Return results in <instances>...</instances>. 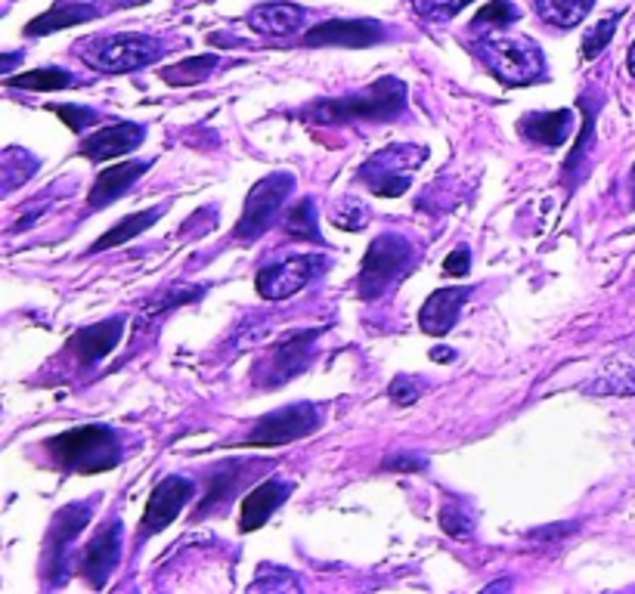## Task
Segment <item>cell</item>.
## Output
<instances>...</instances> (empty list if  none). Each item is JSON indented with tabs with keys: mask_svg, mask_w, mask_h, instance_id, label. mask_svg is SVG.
<instances>
[{
	"mask_svg": "<svg viewBox=\"0 0 635 594\" xmlns=\"http://www.w3.org/2000/svg\"><path fill=\"white\" fill-rule=\"evenodd\" d=\"M407 112V84L397 78H378L363 90H353L338 100L301 109L298 115L310 124H350V122H394Z\"/></svg>",
	"mask_w": 635,
	"mask_h": 594,
	"instance_id": "cell-1",
	"label": "cell"
},
{
	"mask_svg": "<svg viewBox=\"0 0 635 594\" xmlns=\"http://www.w3.org/2000/svg\"><path fill=\"white\" fill-rule=\"evenodd\" d=\"M47 452L62 471L72 473H105L124 458L122 440L109 425H84L60 433L47 440Z\"/></svg>",
	"mask_w": 635,
	"mask_h": 594,
	"instance_id": "cell-2",
	"label": "cell"
},
{
	"mask_svg": "<svg viewBox=\"0 0 635 594\" xmlns=\"http://www.w3.org/2000/svg\"><path fill=\"white\" fill-rule=\"evenodd\" d=\"M474 53L509 87H524L546 78V60L531 38H481Z\"/></svg>",
	"mask_w": 635,
	"mask_h": 594,
	"instance_id": "cell-3",
	"label": "cell"
},
{
	"mask_svg": "<svg viewBox=\"0 0 635 594\" xmlns=\"http://www.w3.org/2000/svg\"><path fill=\"white\" fill-rule=\"evenodd\" d=\"M415 248L410 239L397 236V232H382L370 251L363 254L360 276H357V291L363 301H378L407 269H410Z\"/></svg>",
	"mask_w": 635,
	"mask_h": 594,
	"instance_id": "cell-4",
	"label": "cell"
},
{
	"mask_svg": "<svg viewBox=\"0 0 635 594\" xmlns=\"http://www.w3.org/2000/svg\"><path fill=\"white\" fill-rule=\"evenodd\" d=\"M90 47L94 50H82V60L105 75L137 72L164 56V43L149 35H109L100 41H90Z\"/></svg>",
	"mask_w": 635,
	"mask_h": 594,
	"instance_id": "cell-5",
	"label": "cell"
},
{
	"mask_svg": "<svg viewBox=\"0 0 635 594\" xmlns=\"http://www.w3.org/2000/svg\"><path fill=\"white\" fill-rule=\"evenodd\" d=\"M295 189V177L291 174H270L264 180L251 186L248 192L246 207H242V217L233 229V239L236 242H258L270 226L276 224L279 211L286 207V199Z\"/></svg>",
	"mask_w": 635,
	"mask_h": 594,
	"instance_id": "cell-6",
	"label": "cell"
},
{
	"mask_svg": "<svg viewBox=\"0 0 635 594\" xmlns=\"http://www.w3.org/2000/svg\"><path fill=\"white\" fill-rule=\"evenodd\" d=\"M428 159L422 146H388L360 167V180L382 199L403 195L412 184V167Z\"/></svg>",
	"mask_w": 635,
	"mask_h": 594,
	"instance_id": "cell-7",
	"label": "cell"
},
{
	"mask_svg": "<svg viewBox=\"0 0 635 594\" xmlns=\"http://www.w3.org/2000/svg\"><path fill=\"white\" fill-rule=\"evenodd\" d=\"M323 334V328H301V331H288L283 341H276L273 350L254 366V384L261 388H279L291 381L295 375L308 369L313 344Z\"/></svg>",
	"mask_w": 635,
	"mask_h": 594,
	"instance_id": "cell-8",
	"label": "cell"
},
{
	"mask_svg": "<svg viewBox=\"0 0 635 594\" xmlns=\"http://www.w3.org/2000/svg\"><path fill=\"white\" fill-rule=\"evenodd\" d=\"M323 425V415L313 403H291L264 415L246 437V446H288L304 440Z\"/></svg>",
	"mask_w": 635,
	"mask_h": 594,
	"instance_id": "cell-9",
	"label": "cell"
},
{
	"mask_svg": "<svg viewBox=\"0 0 635 594\" xmlns=\"http://www.w3.org/2000/svg\"><path fill=\"white\" fill-rule=\"evenodd\" d=\"M323 269H328L326 257L298 254V257H286L279 264H270V267L261 269L254 286H258V294L266 301H288L298 291H304Z\"/></svg>",
	"mask_w": 635,
	"mask_h": 594,
	"instance_id": "cell-10",
	"label": "cell"
},
{
	"mask_svg": "<svg viewBox=\"0 0 635 594\" xmlns=\"http://www.w3.org/2000/svg\"><path fill=\"white\" fill-rule=\"evenodd\" d=\"M196 495V483L192 480H186L180 473H171V477H164L162 483L152 490L149 495V505H146L144 514V523H140V535H155L167 530L180 511L186 508V502Z\"/></svg>",
	"mask_w": 635,
	"mask_h": 594,
	"instance_id": "cell-11",
	"label": "cell"
},
{
	"mask_svg": "<svg viewBox=\"0 0 635 594\" xmlns=\"http://www.w3.org/2000/svg\"><path fill=\"white\" fill-rule=\"evenodd\" d=\"M385 41L382 22L372 20H328L313 25L301 38L304 47H348V50H363L372 43Z\"/></svg>",
	"mask_w": 635,
	"mask_h": 594,
	"instance_id": "cell-12",
	"label": "cell"
},
{
	"mask_svg": "<svg viewBox=\"0 0 635 594\" xmlns=\"http://www.w3.org/2000/svg\"><path fill=\"white\" fill-rule=\"evenodd\" d=\"M119 557H122V523L119 520H109L105 527H100L94 539L84 545L82 554V576L90 589H103L109 582L112 570L119 567Z\"/></svg>",
	"mask_w": 635,
	"mask_h": 594,
	"instance_id": "cell-13",
	"label": "cell"
},
{
	"mask_svg": "<svg viewBox=\"0 0 635 594\" xmlns=\"http://www.w3.org/2000/svg\"><path fill=\"white\" fill-rule=\"evenodd\" d=\"M146 140V127L144 124L122 122V124H105L97 134L84 137L78 152L90 162H109V159H119V155H127L134 149H140V143Z\"/></svg>",
	"mask_w": 635,
	"mask_h": 594,
	"instance_id": "cell-14",
	"label": "cell"
},
{
	"mask_svg": "<svg viewBox=\"0 0 635 594\" xmlns=\"http://www.w3.org/2000/svg\"><path fill=\"white\" fill-rule=\"evenodd\" d=\"M90 517H94V505H90V502L65 505L62 511H57L53 523H50V535H47V545H50V567H53V570L69 567V560H72V542L84 533V527L90 523Z\"/></svg>",
	"mask_w": 635,
	"mask_h": 594,
	"instance_id": "cell-15",
	"label": "cell"
},
{
	"mask_svg": "<svg viewBox=\"0 0 635 594\" xmlns=\"http://www.w3.org/2000/svg\"><path fill=\"white\" fill-rule=\"evenodd\" d=\"M122 334L124 319L122 316H112V319H105V323H97V326H87L82 328V331H75V334L69 338V350L75 353V359H78L82 366H94V363L105 359L112 350L119 347Z\"/></svg>",
	"mask_w": 635,
	"mask_h": 594,
	"instance_id": "cell-16",
	"label": "cell"
},
{
	"mask_svg": "<svg viewBox=\"0 0 635 594\" xmlns=\"http://www.w3.org/2000/svg\"><path fill=\"white\" fill-rule=\"evenodd\" d=\"M469 298H472L469 288H440V291H434L428 301H425L422 313H419L422 331L431 334V338L447 334L459 323V313L469 304Z\"/></svg>",
	"mask_w": 635,
	"mask_h": 594,
	"instance_id": "cell-17",
	"label": "cell"
},
{
	"mask_svg": "<svg viewBox=\"0 0 635 594\" xmlns=\"http://www.w3.org/2000/svg\"><path fill=\"white\" fill-rule=\"evenodd\" d=\"M288 492H291V483H283V480H264V483H258V486L242 498V520H239V530H242V533L261 530L266 520H270V514L286 502Z\"/></svg>",
	"mask_w": 635,
	"mask_h": 594,
	"instance_id": "cell-18",
	"label": "cell"
},
{
	"mask_svg": "<svg viewBox=\"0 0 635 594\" xmlns=\"http://www.w3.org/2000/svg\"><path fill=\"white\" fill-rule=\"evenodd\" d=\"M100 13H103V7H97L90 0H57L43 16L25 25V35L41 38V35H50V31H62L69 25H82V22L97 20Z\"/></svg>",
	"mask_w": 635,
	"mask_h": 594,
	"instance_id": "cell-19",
	"label": "cell"
},
{
	"mask_svg": "<svg viewBox=\"0 0 635 594\" xmlns=\"http://www.w3.org/2000/svg\"><path fill=\"white\" fill-rule=\"evenodd\" d=\"M146 170H149V162H124V164H115V167H109V170H103V174L97 177V184L90 186L87 207H90V211L109 207L115 199H119V195H124L130 186L137 184Z\"/></svg>",
	"mask_w": 635,
	"mask_h": 594,
	"instance_id": "cell-20",
	"label": "cell"
},
{
	"mask_svg": "<svg viewBox=\"0 0 635 594\" xmlns=\"http://www.w3.org/2000/svg\"><path fill=\"white\" fill-rule=\"evenodd\" d=\"M304 10L298 3H261L248 13V25L266 38H288L301 28Z\"/></svg>",
	"mask_w": 635,
	"mask_h": 594,
	"instance_id": "cell-21",
	"label": "cell"
},
{
	"mask_svg": "<svg viewBox=\"0 0 635 594\" xmlns=\"http://www.w3.org/2000/svg\"><path fill=\"white\" fill-rule=\"evenodd\" d=\"M518 130L539 146H564L571 130H574V112L571 109H558V112H533L524 122L518 124Z\"/></svg>",
	"mask_w": 635,
	"mask_h": 594,
	"instance_id": "cell-22",
	"label": "cell"
},
{
	"mask_svg": "<svg viewBox=\"0 0 635 594\" xmlns=\"http://www.w3.org/2000/svg\"><path fill=\"white\" fill-rule=\"evenodd\" d=\"M254 471H248V465H242V462H229V465H224V468H214L211 471V477H208V490H206V498H202V505L196 508V520L199 517H206V514L211 511H221V508H226L229 505V498H233V492L242 486V480L246 477H251Z\"/></svg>",
	"mask_w": 635,
	"mask_h": 594,
	"instance_id": "cell-23",
	"label": "cell"
},
{
	"mask_svg": "<svg viewBox=\"0 0 635 594\" xmlns=\"http://www.w3.org/2000/svg\"><path fill=\"white\" fill-rule=\"evenodd\" d=\"M162 214H164V207H149V211L127 214V217L112 226L105 236H100V239L94 242V248H90V251H109V248H119V245H124V242H130V239H137V236H140V232H146V229L155 224Z\"/></svg>",
	"mask_w": 635,
	"mask_h": 594,
	"instance_id": "cell-24",
	"label": "cell"
},
{
	"mask_svg": "<svg viewBox=\"0 0 635 594\" xmlns=\"http://www.w3.org/2000/svg\"><path fill=\"white\" fill-rule=\"evenodd\" d=\"M7 87L13 90H38V93H50V90H65L75 84V75H69L60 65L50 68H35V72H22V75H10Z\"/></svg>",
	"mask_w": 635,
	"mask_h": 594,
	"instance_id": "cell-25",
	"label": "cell"
},
{
	"mask_svg": "<svg viewBox=\"0 0 635 594\" xmlns=\"http://www.w3.org/2000/svg\"><path fill=\"white\" fill-rule=\"evenodd\" d=\"M221 65V56L217 53H202V56H189V60H180L177 65L164 68L162 78L174 87H189V84H199L211 78V72Z\"/></svg>",
	"mask_w": 635,
	"mask_h": 594,
	"instance_id": "cell-26",
	"label": "cell"
},
{
	"mask_svg": "<svg viewBox=\"0 0 635 594\" xmlns=\"http://www.w3.org/2000/svg\"><path fill=\"white\" fill-rule=\"evenodd\" d=\"M593 3L595 0H536V10L543 20L552 22L558 28H574L586 20Z\"/></svg>",
	"mask_w": 635,
	"mask_h": 594,
	"instance_id": "cell-27",
	"label": "cell"
},
{
	"mask_svg": "<svg viewBox=\"0 0 635 594\" xmlns=\"http://www.w3.org/2000/svg\"><path fill=\"white\" fill-rule=\"evenodd\" d=\"M286 232L291 239H298V242H323V232H320V220H316V205H313V199H301L298 205L291 207L286 214Z\"/></svg>",
	"mask_w": 635,
	"mask_h": 594,
	"instance_id": "cell-28",
	"label": "cell"
},
{
	"mask_svg": "<svg viewBox=\"0 0 635 594\" xmlns=\"http://www.w3.org/2000/svg\"><path fill=\"white\" fill-rule=\"evenodd\" d=\"M589 396H635V369L630 366H617L608 369L601 378H595L593 384H586Z\"/></svg>",
	"mask_w": 635,
	"mask_h": 594,
	"instance_id": "cell-29",
	"label": "cell"
},
{
	"mask_svg": "<svg viewBox=\"0 0 635 594\" xmlns=\"http://www.w3.org/2000/svg\"><path fill=\"white\" fill-rule=\"evenodd\" d=\"M514 20H521V10L514 7L512 0H490L487 7L477 10V16L472 20L474 31H487V28H506Z\"/></svg>",
	"mask_w": 635,
	"mask_h": 594,
	"instance_id": "cell-30",
	"label": "cell"
},
{
	"mask_svg": "<svg viewBox=\"0 0 635 594\" xmlns=\"http://www.w3.org/2000/svg\"><path fill=\"white\" fill-rule=\"evenodd\" d=\"M35 167H38V162L28 152L7 149V155H3V192H13L16 186L25 184L35 174Z\"/></svg>",
	"mask_w": 635,
	"mask_h": 594,
	"instance_id": "cell-31",
	"label": "cell"
},
{
	"mask_svg": "<svg viewBox=\"0 0 635 594\" xmlns=\"http://www.w3.org/2000/svg\"><path fill=\"white\" fill-rule=\"evenodd\" d=\"M332 224L338 226V229L360 232V229H366V224H370V207L363 205L360 199H353V195H345L338 205L332 207Z\"/></svg>",
	"mask_w": 635,
	"mask_h": 594,
	"instance_id": "cell-32",
	"label": "cell"
},
{
	"mask_svg": "<svg viewBox=\"0 0 635 594\" xmlns=\"http://www.w3.org/2000/svg\"><path fill=\"white\" fill-rule=\"evenodd\" d=\"M202 294H206V288H202V286L167 288V291H159L155 298H149L144 309H146V313H162V309L180 307V304H192V301H199Z\"/></svg>",
	"mask_w": 635,
	"mask_h": 594,
	"instance_id": "cell-33",
	"label": "cell"
},
{
	"mask_svg": "<svg viewBox=\"0 0 635 594\" xmlns=\"http://www.w3.org/2000/svg\"><path fill=\"white\" fill-rule=\"evenodd\" d=\"M472 0H412L415 13L425 22H450L456 13H462Z\"/></svg>",
	"mask_w": 635,
	"mask_h": 594,
	"instance_id": "cell-34",
	"label": "cell"
},
{
	"mask_svg": "<svg viewBox=\"0 0 635 594\" xmlns=\"http://www.w3.org/2000/svg\"><path fill=\"white\" fill-rule=\"evenodd\" d=\"M440 527L450 535H456V539H469L474 533L472 514H469V508L462 502H452V505H447L440 511Z\"/></svg>",
	"mask_w": 635,
	"mask_h": 594,
	"instance_id": "cell-35",
	"label": "cell"
},
{
	"mask_svg": "<svg viewBox=\"0 0 635 594\" xmlns=\"http://www.w3.org/2000/svg\"><path fill=\"white\" fill-rule=\"evenodd\" d=\"M428 390V384L422 381V378H415V375H397L394 381H390L388 396L397 403V406H412V403H419V396Z\"/></svg>",
	"mask_w": 635,
	"mask_h": 594,
	"instance_id": "cell-36",
	"label": "cell"
},
{
	"mask_svg": "<svg viewBox=\"0 0 635 594\" xmlns=\"http://www.w3.org/2000/svg\"><path fill=\"white\" fill-rule=\"evenodd\" d=\"M617 22H620V16H608V20H601L598 25H595L593 31L583 38V60H595L608 43H611V38H614L617 31Z\"/></svg>",
	"mask_w": 635,
	"mask_h": 594,
	"instance_id": "cell-37",
	"label": "cell"
},
{
	"mask_svg": "<svg viewBox=\"0 0 635 594\" xmlns=\"http://www.w3.org/2000/svg\"><path fill=\"white\" fill-rule=\"evenodd\" d=\"M53 115L60 118L69 130H75V134H82L87 130L90 124H100V112H94V109H84V105H53Z\"/></svg>",
	"mask_w": 635,
	"mask_h": 594,
	"instance_id": "cell-38",
	"label": "cell"
},
{
	"mask_svg": "<svg viewBox=\"0 0 635 594\" xmlns=\"http://www.w3.org/2000/svg\"><path fill=\"white\" fill-rule=\"evenodd\" d=\"M428 468V458L419 455V452H388L382 458V471H394V473H419Z\"/></svg>",
	"mask_w": 635,
	"mask_h": 594,
	"instance_id": "cell-39",
	"label": "cell"
},
{
	"mask_svg": "<svg viewBox=\"0 0 635 594\" xmlns=\"http://www.w3.org/2000/svg\"><path fill=\"white\" fill-rule=\"evenodd\" d=\"M469 269H472V251H469V248H456L450 257L444 261V273H447V276H456V279L465 276Z\"/></svg>",
	"mask_w": 635,
	"mask_h": 594,
	"instance_id": "cell-40",
	"label": "cell"
},
{
	"mask_svg": "<svg viewBox=\"0 0 635 594\" xmlns=\"http://www.w3.org/2000/svg\"><path fill=\"white\" fill-rule=\"evenodd\" d=\"M576 530V523H561V527H549V530H533L531 539H546V542H561L564 535H571Z\"/></svg>",
	"mask_w": 635,
	"mask_h": 594,
	"instance_id": "cell-41",
	"label": "cell"
},
{
	"mask_svg": "<svg viewBox=\"0 0 635 594\" xmlns=\"http://www.w3.org/2000/svg\"><path fill=\"white\" fill-rule=\"evenodd\" d=\"M16 60H20V56H3V68H0V72H3L7 78H10V68L16 65Z\"/></svg>",
	"mask_w": 635,
	"mask_h": 594,
	"instance_id": "cell-42",
	"label": "cell"
},
{
	"mask_svg": "<svg viewBox=\"0 0 635 594\" xmlns=\"http://www.w3.org/2000/svg\"><path fill=\"white\" fill-rule=\"evenodd\" d=\"M626 68H630V75H635V41L630 47V53H626Z\"/></svg>",
	"mask_w": 635,
	"mask_h": 594,
	"instance_id": "cell-43",
	"label": "cell"
},
{
	"mask_svg": "<svg viewBox=\"0 0 635 594\" xmlns=\"http://www.w3.org/2000/svg\"><path fill=\"white\" fill-rule=\"evenodd\" d=\"M431 356H434L437 363H444V359H452V350H447V353H444V350H434Z\"/></svg>",
	"mask_w": 635,
	"mask_h": 594,
	"instance_id": "cell-44",
	"label": "cell"
},
{
	"mask_svg": "<svg viewBox=\"0 0 635 594\" xmlns=\"http://www.w3.org/2000/svg\"><path fill=\"white\" fill-rule=\"evenodd\" d=\"M630 189H633V199H635V167H633V174H630Z\"/></svg>",
	"mask_w": 635,
	"mask_h": 594,
	"instance_id": "cell-45",
	"label": "cell"
}]
</instances>
